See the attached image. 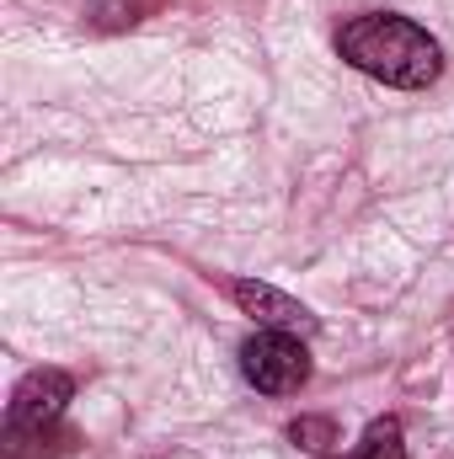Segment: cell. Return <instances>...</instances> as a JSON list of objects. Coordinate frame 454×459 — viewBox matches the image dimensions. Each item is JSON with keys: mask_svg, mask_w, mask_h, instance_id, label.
<instances>
[{"mask_svg": "<svg viewBox=\"0 0 454 459\" xmlns=\"http://www.w3.org/2000/svg\"><path fill=\"white\" fill-rule=\"evenodd\" d=\"M240 374L251 390L262 395H294L305 379H310V352L294 332H257L240 342Z\"/></svg>", "mask_w": 454, "mask_h": 459, "instance_id": "2", "label": "cell"}, {"mask_svg": "<svg viewBox=\"0 0 454 459\" xmlns=\"http://www.w3.org/2000/svg\"><path fill=\"white\" fill-rule=\"evenodd\" d=\"M347 459H406V438H401V422H396V417H380V422H369L363 444H358V449H353Z\"/></svg>", "mask_w": 454, "mask_h": 459, "instance_id": "6", "label": "cell"}, {"mask_svg": "<svg viewBox=\"0 0 454 459\" xmlns=\"http://www.w3.org/2000/svg\"><path fill=\"white\" fill-rule=\"evenodd\" d=\"M289 438H294L300 449H310V455H327V449L337 444V428H332V417H300V422L289 428Z\"/></svg>", "mask_w": 454, "mask_h": 459, "instance_id": "7", "label": "cell"}, {"mask_svg": "<svg viewBox=\"0 0 454 459\" xmlns=\"http://www.w3.org/2000/svg\"><path fill=\"white\" fill-rule=\"evenodd\" d=\"M0 449H5V459H48V455L75 449V433L65 422L59 428H5L0 433Z\"/></svg>", "mask_w": 454, "mask_h": 459, "instance_id": "5", "label": "cell"}, {"mask_svg": "<svg viewBox=\"0 0 454 459\" xmlns=\"http://www.w3.org/2000/svg\"><path fill=\"white\" fill-rule=\"evenodd\" d=\"M337 54L353 70H363L385 86H401V91H423L444 75V43L396 11L347 16L337 27Z\"/></svg>", "mask_w": 454, "mask_h": 459, "instance_id": "1", "label": "cell"}, {"mask_svg": "<svg viewBox=\"0 0 454 459\" xmlns=\"http://www.w3.org/2000/svg\"><path fill=\"white\" fill-rule=\"evenodd\" d=\"M230 299H235V305H240L251 321H262L267 332H294V337L316 332V316H310L300 299H289L284 289H273V283L240 278V283H230Z\"/></svg>", "mask_w": 454, "mask_h": 459, "instance_id": "4", "label": "cell"}, {"mask_svg": "<svg viewBox=\"0 0 454 459\" xmlns=\"http://www.w3.org/2000/svg\"><path fill=\"white\" fill-rule=\"evenodd\" d=\"M70 395H75V379H70L65 368H32V374H22V385L11 390L5 428H59Z\"/></svg>", "mask_w": 454, "mask_h": 459, "instance_id": "3", "label": "cell"}]
</instances>
